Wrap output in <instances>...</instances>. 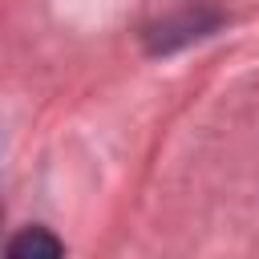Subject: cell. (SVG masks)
<instances>
[{
    "mask_svg": "<svg viewBox=\"0 0 259 259\" xmlns=\"http://www.w3.org/2000/svg\"><path fill=\"white\" fill-rule=\"evenodd\" d=\"M65 251V243L57 235H49L45 227H24L12 243H8V255L12 259H57Z\"/></svg>",
    "mask_w": 259,
    "mask_h": 259,
    "instance_id": "6da1fadb",
    "label": "cell"
}]
</instances>
